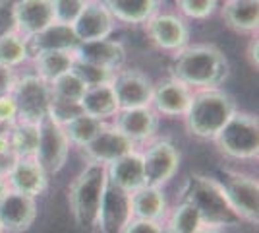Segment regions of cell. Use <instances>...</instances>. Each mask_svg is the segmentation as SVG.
I'll return each instance as SVG.
<instances>
[{
    "label": "cell",
    "instance_id": "33",
    "mask_svg": "<svg viewBox=\"0 0 259 233\" xmlns=\"http://www.w3.org/2000/svg\"><path fill=\"white\" fill-rule=\"evenodd\" d=\"M178 14L186 20H207L219 10V0H174Z\"/></svg>",
    "mask_w": 259,
    "mask_h": 233
},
{
    "label": "cell",
    "instance_id": "16",
    "mask_svg": "<svg viewBox=\"0 0 259 233\" xmlns=\"http://www.w3.org/2000/svg\"><path fill=\"white\" fill-rule=\"evenodd\" d=\"M116 25H118V22L114 20V16L108 12V8L101 0L85 2L81 14L77 16L76 22L72 23L74 34L79 39V43L107 39L114 34Z\"/></svg>",
    "mask_w": 259,
    "mask_h": 233
},
{
    "label": "cell",
    "instance_id": "23",
    "mask_svg": "<svg viewBox=\"0 0 259 233\" xmlns=\"http://www.w3.org/2000/svg\"><path fill=\"white\" fill-rule=\"evenodd\" d=\"M221 18L238 35H255L259 25V0H225Z\"/></svg>",
    "mask_w": 259,
    "mask_h": 233
},
{
    "label": "cell",
    "instance_id": "11",
    "mask_svg": "<svg viewBox=\"0 0 259 233\" xmlns=\"http://www.w3.org/2000/svg\"><path fill=\"white\" fill-rule=\"evenodd\" d=\"M112 89L116 93L120 109H134V107H147L151 105L153 80L140 68L122 66L112 76Z\"/></svg>",
    "mask_w": 259,
    "mask_h": 233
},
{
    "label": "cell",
    "instance_id": "44",
    "mask_svg": "<svg viewBox=\"0 0 259 233\" xmlns=\"http://www.w3.org/2000/svg\"><path fill=\"white\" fill-rule=\"evenodd\" d=\"M0 233H4V229H2V225H0Z\"/></svg>",
    "mask_w": 259,
    "mask_h": 233
},
{
    "label": "cell",
    "instance_id": "18",
    "mask_svg": "<svg viewBox=\"0 0 259 233\" xmlns=\"http://www.w3.org/2000/svg\"><path fill=\"white\" fill-rule=\"evenodd\" d=\"M76 60L97 64V66L108 68V70H120L126 66V47L118 39H99V41H89V43H79L74 51Z\"/></svg>",
    "mask_w": 259,
    "mask_h": 233
},
{
    "label": "cell",
    "instance_id": "45",
    "mask_svg": "<svg viewBox=\"0 0 259 233\" xmlns=\"http://www.w3.org/2000/svg\"><path fill=\"white\" fill-rule=\"evenodd\" d=\"M85 2H93V0H85Z\"/></svg>",
    "mask_w": 259,
    "mask_h": 233
},
{
    "label": "cell",
    "instance_id": "6",
    "mask_svg": "<svg viewBox=\"0 0 259 233\" xmlns=\"http://www.w3.org/2000/svg\"><path fill=\"white\" fill-rule=\"evenodd\" d=\"M12 97L16 101L18 121L41 124L45 119H49L53 101L51 84L35 72L18 76L16 86L12 89Z\"/></svg>",
    "mask_w": 259,
    "mask_h": 233
},
{
    "label": "cell",
    "instance_id": "25",
    "mask_svg": "<svg viewBox=\"0 0 259 233\" xmlns=\"http://www.w3.org/2000/svg\"><path fill=\"white\" fill-rule=\"evenodd\" d=\"M118 23L143 25L157 12L162 10L164 0H101Z\"/></svg>",
    "mask_w": 259,
    "mask_h": 233
},
{
    "label": "cell",
    "instance_id": "36",
    "mask_svg": "<svg viewBox=\"0 0 259 233\" xmlns=\"http://www.w3.org/2000/svg\"><path fill=\"white\" fill-rule=\"evenodd\" d=\"M14 4H16V0H0V37L16 31Z\"/></svg>",
    "mask_w": 259,
    "mask_h": 233
},
{
    "label": "cell",
    "instance_id": "26",
    "mask_svg": "<svg viewBox=\"0 0 259 233\" xmlns=\"http://www.w3.org/2000/svg\"><path fill=\"white\" fill-rule=\"evenodd\" d=\"M81 111L95 117L103 122H112V119L116 117V113L120 111L118 99L116 93L112 89V84H101V86H93L87 88L83 97L79 101Z\"/></svg>",
    "mask_w": 259,
    "mask_h": 233
},
{
    "label": "cell",
    "instance_id": "12",
    "mask_svg": "<svg viewBox=\"0 0 259 233\" xmlns=\"http://www.w3.org/2000/svg\"><path fill=\"white\" fill-rule=\"evenodd\" d=\"M112 124L118 128L124 136H128L136 146L149 144L157 138L161 117L153 109L147 107H134V109H120L116 117L112 119Z\"/></svg>",
    "mask_w": 259,
    "mask_h": 233
},
{
    "label": "cell",
    "instance_id": "41",
    "mask_svg": "<svg viewBox=\"0 0 259 233\" xmlns=\"http://www.w3.org/2000/svg\"><path fill=\"white\" fill-rule=\"evenodd\" d=\"M10 190V185H8V179L6 175H0V198Z\"/></svg>",
    "mask_w": 259,
    "mask_h": 233
},
{
    "label": "cell",
    "instance_id": "29",
    "mask_svg": "<svg viewBox=\"0 0 259 233\" xmlns=\"http://www.w3.org/2000/svg\"><path fill=\"white\" fill-rule=\"evenodd\" d=\"M105 124H107V122L99 121V119L87 115V113H79L74 119H70L68 122H64L62 128H64L70 144L74 146V148H79V150H81V148H85V146L103 130Z\"/></svg>",
    "mask_w": 259,
    "mask_h": 233
},
{
    "label": "cell",
    "instance_id": "1",
    "mask_svg": "<svg viewBox=\"0 0 259 233\" xmlns=\"http://www.w3.org/2000/svg\"><path fill=\"white\" fill-rule=\"evenodd\" d=\"M170 76L192 89L221 88L230 76V62L217 45L190 43L174 55Z\"/></svg>",
    "mask_w": 259,
    "mask_h": 233
},
{
    "label": "cell",
    "instance_id": "24",
    "mask_svg": "<svg viewBox=\"0 0 259 233\" xmlns=\"http://www.w3.org/2000/svg\"><path fill=\"white\" fill-rule=\"evenodd\" d=\"M132 202V218L151 220V222L164 223L168 214V202L164 196V190L159 187L143 185L141 189L130 192Z\"/></svg>",
    "mask_w": 259,
    "mask_h": 233
},
{
    "label": "cell",
    "instance_id": "17",
    "mask_svg": "<svg viewBox=\"0 0 259 233\" xmlns=\"http://www.w3.org/2000/svg\"><path fill=\"white\" fill-rule=\"evenodd\" d=\"M132 220V202H130V192L118 189L108 183L101 212H99V233H122V229L128 225Z\"/></svg>",
    "mask_w": 259,
    "mask_h": 233
},
{
    "label": "cell",
    "instance_id": "42",
    "mask_svg": "<svg viewBox=\"0 0 259 233\" xmlns=\"http://www.w3.org/2000/svg\"><path fill=\"white\" fill-rule=\"evenodd\" d=\"M195 233H223V229H217V227H211V225H203L201 229H197Z\"/></svg>",
    "mask_w": 259,
    "mask_h": 233
},
{
    "label": "cell",
    "instance_id": "8",
    "mask_svg": "<svg viewBox=\"0 0 259 233\" xmlns=\"http://www.w3.org/2000/svg\"><path fill=\"white\" fill-rule=\"evenodd\" d=\"M143 27L151 43L170 55H176L184 47H188L192 39V27L178 12H157L143 23Z\"/></svg>",
    "mask_w": 259,
    "mask_h": 233
},
{
    "label": "cell",
    "instance_id": "27",
    "mask_svg": "<svg viewBox=\"0 0 259 233\" xmlns=\"http://www.w3.org/2000/svg\"><path fill=\"white\" fill-rule=\"evenodd\" d=\"M31 62L37 76H41L47 82H53L58 76L72 70L76 56L70 51H51V53H41V55L33 56Z\"/></svg>",
    "mask_w": 259,
    "mask_h": 233
},
{
    "label": "cell",
    "instance_id": "13",
    "mask_svg": "<svg viewBox=\"0 0 259 233\" xmlns=\"http://www.w3.org/2000/svg\"><path fill=\"white\" fill-rule=\"evenodd\" d=\"M134 150H138V146L134 144L128 136L120 132L112 122H107L103 126V130L85 148H81V154L85 157V161L108 165V163L116 161L118 157L134 152Z\"/></svg>",
    "mask_w": 259,
    "mask_h": 233
},
{
    "label": "cell",
    "instance_id": "38",
    "mask_svg": "<svg viewBox=\"0 0 259 233\" xmlns=\"http://www.w3.org/2000/svg\"><path fill=\"white\" fill-rule=\"evenodd\" d=\"M164 225L151 220H140V218H132L128 225L122 229V233H162Z\"/></svg>",
    "mask_w": 259,
    "mask_h": 233
},
{
    "label": "cell",
    "instance_id": "2",
    "mask_svg": "<svg viewBox=\"0 0 259 233\" xmlns=\"http://www.w3.org/2000/svg\"><path fill=\"white\" fill-rule=\"evenodd\" d=\"M238 111L234 95L223 88L194 89L190 107L184 115V126L190 136L213 142L221 128Z\"/></svg>",
    "mask_w": 259,
    "mask_h": 233
},
{
    "label": "cell",
    "instance_id": "35",
    "mask_svg": "<svg viewBox=\"0 0 259 233\" xmlns=\"http://www.w3.org/2000/svg\"><path fill=\"white\" fill-rule=\"evenodd\" d=\"M51 2H53L54 22L68 23V25L76 22L85 6V0H51Z\"/></svg>",
    "mask_w": 259,
    "mask_h": 233
},
{
    "label": "cell",
    "instance_id": "3",
    "mask_svg": "<svg viewBox=\"0 0 259 233\" xmlns=\"http://www.w3.org/2000/svg\"><path fill=\"white\" fill-rule=\"evenodd\" d=\"M180 200H186L195 206L205 225L225 229V227H236L242 223L240 216L234 212L228 200L223 183L205 173L188 175L180 189Z\"/></svg>",
    "mask_w": 259,
    "mask_h": 233
},
{
    "label": "cell",
    "instance_id": "20",
    "mask_svg": "<svg viewBox=\"0 0 259 233\" xmlns=\"http://www.w3.org/2000/svg\"><path fill=\"white\" fill-rule=\"evenodd\" d=\"M79 45V39L74 34V27L68 23L53 22L41 29L39 34L27 37V49L29 56H37L41 53H51V51H70L74 53Z\"/></svg>",
    "mask_w": 259,
    "mask_h": 233
},
{
    "label": "cell",
    "instance_id": "40",
    "mask_svg": "<svg viewBox=\"0 0 259 233\" xmlns=\"http://www.w3.org/2000/svg\"><path fill=\"white\" fill-rule=\"evenodd\" d=\"M248 60L251 68H255L257 70L259 66V60H257V35H251V41H249V47H248Z\"/></svg>",
    "mask_w": 259,
    "mask_h": 233
},
{
    "label": "cell",
    "instance_id": "39",
    "mask_svg": "<svg viewBox=\"0 0 259 233\" xmlns=\"http://www.w3.org/2000/svg\"><path fill=\"white\" fill-rule=\"evenodd\" d=\"M16 80H18V74L14 68L0 64V95L12 93V89L16 86Z\"/></svg>",
    "mask_w": 259,
    "mask_h": 233
},
{
    "label": "cell",
    "instance_id": "31",
    "mask_svg": "<svg viewBox=\"0 0 259 233\" xmlns=\"http://www.w3.org/2000/svg\"><path fill=\"white\" fill-rule=\"evenodd\" d=\"M29 49H27V37H23L20 31L0 37V64L8 68H16L29 62Z\"/></svg>",
    "mask_w": 259,
    "mask_h": 233
},
{
    "label": "cell",
    "instance_id": "5",
    "mask_svg": "<svg viewBox=\"0 0 259 233\" xmlns=\"http://www.w3.org/2000/svg\"><path fill=\"white\" fill-rule=\"evenodd\" d=\"M215 146L221 154L234 161H257L259 121L257 115L238 109L230 121L215 136Z\"/></svg>",
    "mask_w": 259,
    "mask_h": 233
},
{
    "label": "cell",
    "instance_id": "10",
    "mask_svg": "<svg viewBox=\"0 0 259 233\" xmlns=\"http://www.w3.org/2000/svg\"><path fill=\"white\" fill-rule=\"evenodd\" d=\"M232 208L240 216L242 223H259V183L257 177L227 169V179L223 181Z\"/></svg>",
    "mask_w": 259,
    "mask_h": 233
},
{
    "label": "cell",
    "instance_id": "19",
    "mask_svg": "<svg viewBox=\"0 0 259 233\" xmlns=\"http://www.w3.org/2000/svg\"><path fill=\"white\" fill-rule=\"evenodd\" d=\"M8 185L10 190L22 192L27 196H41L49 189V175L43 167L37 163L35 157H18L16 165L8 173Z\"/></svg>",
    "mask_w": 259,
    "mask_h": 233
},
{
    "label": "cell",
    "instance_id": "37",
    "mask_svg": "<svg viewBox=\"0 0 259 233\" xmlns=\"http://www.w3.org/2000/svg\"><path fill=\"white\" fill-rule=\"evenodd\" d=\"M14 122H18V109L12 93L0 95V128H8Z\"/></svg>",
    "mask_w": 259,
    "mask_h": 233
},
{
    "label": "cell",
    "instance_id": "28",
    "mask_svg": "<svg viewBox=\"0 0 259 233\" xmlns=\"http://www.w3.org/2000/svg\"><path fill=\"white\" fill-rule=\"evenodd\" d=\"M162 225H164V229L172 233H195L205 223H203V218L195 206H192L186 200H180L176 206L168 208L166 220Z\"/></svg>",
    "mask_w": 259,
    "mask_h": 233
},
{
    "label": "cell",
    "instance_id": "4",
    "mask_svg": "<svg viewBox=\"0 0 259 233\" xmlns=\"http://www.w3.org/2000/svg\"><path fill=\"white\" fill-rule=\"evenodd\" d=\"M108 187L107 165L87 161L68 187V206L77 227L97 231L99 212Z\"/></svg>",
    "mask_w": 259,
    "mask_h": 233
},
{
    "label": "cell",
    "instance_id": "14",
    "mask_svg": "<svg viewBox=\"0 0 259 233\" xmlns=\"http://www.w3.org/2000/svg\"><path fill=\"white\" fill-rule=\"evenodd\" d=\"M37 198L8 190L0 198V225L4 233H23L31 229L37 220Z\"/></svg>",
    "mask_w": 259,
    "mask_h": 233
},
{
    "label": "cell",
    "instance_id": "21",
    "mask_svg": "<svg viewBox=\"0 0 259 233\" xmlns=\"http://www.w3.org/2000/svg\"><path fill=\"white\" fill-rule=\"evenodd\" d=\"M16 31L23 37L39 34L47 25L54 22L53 2L51 0H16Z\"/></svg>",
    "mask_w": 259,
    "mask_h": 233
},
{
    "label": "cell",
    "instance_id": "9",
    "mask_svg": "<svg viewBox=\"0 0 259 233\" xmlns=\"http://www.w3.org/2000/svg\"><path fill=\"white\" fill-rule=\"evenodd\" d=\"M70 140L66 136L62 124L53 119H45L39 124V142L35 150L37 163L47 171V175H56L64 169L68 155H70Z\"/></svg>",
    "mask_w": 259,
    "mask_h": 233
},
{
    "label": "cell",
    "instance_id": "30",
    "mask_svg": "<svg viewBox=\"0 0 259 233\" xmlns=\"http://www.w3.org/2000/svg\"><path fill=\"white\" fill-rule=\"evenodd\" d=\"M8 138L14 154L18 157H35L37 142H39V124L33 122H14L8 126Z\"/></svg>",
    "mask_w": 259,
    "mask_h": 233
},
{
    "label": "cell",
    "instance_id": "15",
    "mask_svg": "<svg viewBox=\"0 0 259 233\" xmlns=\"http://www.w3.org/2000/svg\"><path fill=\"white\" fill-rule=\"evenodd\" d=\"M192 93L194 89L188 88L184 82L168 76L153 86L151 107L159 113V117L182 119L190 107Z\"/></svg>",
    "mask_w": 259,
    "mask_h": 233
},
{
    "label": "cell",
    "instance_id": "34",
    "mask_svg": "<svg viewBox=\"0 0 259 233\" xmlns=\"http://www.w3.org/2000/svg\"><path fill=\"white\" fill-rule=\"evenodd\" d=\"M72 72L83 82L85 88L108 84V82H112V76H114V70L97 66V64H89V62H81V60H76V62H74Z\"/></svg>",
    "mask_w": 259,
    "mask_h": 233
},
{
    "label": "cell",
    "instance_id": "32",
    "mask_svg": "<svg viewBox=\"0 0 259 233\" xmlns=\"http://www.w3.org/2000/svg\"><path fill=\"white\" fill-rule=\"evenodd\" d=\"M51 84V95L56 101H68V103H79L83 93H85V86L79 78L70 70L56 80L49 82Z\"/></svg>",
    "mask_w": 259,
    "mask_h": 233
},
{
    "label": "cell",
    "instance_id": "7",
    "mask_svg": "<svg viewBox=\"0 0 259 233\" xmlns=\"http://www.w3.org/2000/svg\"><path fill=\"white\" fill-rule=\"evenodd\" d=\"M141 159H143L145 185L162 189L176 177L182 161V154L172 140L155 138L149 144H145V150L141 152Z\"/></svg>",
    "mask_w": 259,
    "mask_h": 233
},
{
    "label": "cell",
    "instance_id": "43",
    "mask_svg": "<svg viewBox=\"0 0 259 233\" xmlns=\"http://www.w3.org/2000/svg\"><path fill=\"white\" fill-rule=\"evenodd\" d=\"M162 233H172V231H168V229H164V231H162Z\"/></svg>",
    "mask_w": 259,
    "mask_h": 233
},
{
    "label": "cell",
    "instance_id": "22",
    "mask_svg": "<svg viewBox=\"0 0 259 233\" xmlns=\"http://www.w3.org/2000/svg\"><path fill=\"white\" fill-rule=\"evenodd\" d=\"M108 183L118 187V189L126 190V192H134V190L141 189L145 185V173H143V159H141L140 150H134L130 154L118 157L116 161L107 165Z\"/></svg>",
    "mask_w": 259,
    "mask_h": 233
}]
</instances>
